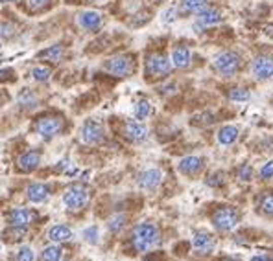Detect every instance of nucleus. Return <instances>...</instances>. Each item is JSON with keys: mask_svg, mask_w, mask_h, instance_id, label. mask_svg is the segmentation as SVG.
<instances>
[{"mask_svg": "<svg viewBox=\"0 0 273 261\" xmlns=\"http://www.w3.org/2000/svg\"><path fill=\"white\" fill-rule=\"evenodd\" d=\"M131 243L135 246V250L139 252H148L152 250L153 246L159 245V230L152 223H141L133 228L131 234Z\"/></svg>", "mask_w": 273, "mask_h": 261, "instance_id": "1", "label": "nucleus"}, {"mask_svg": "<svg viewBox=\"0 0 273 261\" xmlns=\"http://www.w3.org/2000/svg\"><path fill=\"white\" fill-rule=\"evenodd\" d=\"M214 70L218 72L220 75H225V77H231L234 75L238 70H240V65H242V59L238 56L236 52L225 50L222 54H218L214 57Z\"/></svg>", "mask_w": 273, "mask_h": 261, "instance_id": "2", "label": "nucleus"}, {"mask_svg": "<svg viewBox=\"0 0 273 261\" xmlns=\"http://www.w3.org/2000/svg\"><path fill=\"white\" fill-rule=\"evenodd\" d=\"M104 70L109 74L117 75V77H127L135 70V61L127 54H120V56H113L104 63Z\"/></svg>", "mask_w": 273, "mask_h": 261, "instance_id": "3", "label": "nucleus"}, {"mask_svg": "<svg viewBox=\"0 0 273 261\" xmlns=\"http://www.w3.org/2000/svg\"><path fill=\"white\" fill-rule=\"evenodd\" d=\"M63 202L71 211H81L89 204V190L83 184H74L65 191Z\"/></svg>", "mask_w": 273, "mask_h": 261, "instance_id": "4", "label": "nucleus"}, {"mask_svg": "<svg viewBox=\"0 0 273 261\" xmlns=\"http://www.w3.org/2000/svg\"><path fill=\"white\" fill-rule=\"evenodd\" d=\"M172 70V63L164 54H150L146 57V77H162Z\"/></svg>", "mask_w": 273, "mask_h": 261, "instance_id": "5", "label": "nucleus"}, {"mask_svg": "<svg viewBox=\"0 0 273 261\" xmlns=\"http://www.w3.org/2000/svg\"><path fill=\"white\" fill-rule=\"evenodd\" d=\"M238 223V211L233 206H223L220 210L214 211L213 215V225L216 226L220 232H229L233 230Z\"/></svg>", "mask_w": 273, "mask_h": 261, "instance_id": "6", "label": "nucleus"}, {"mask_svg": "<svg viewBox=\"0 0 273 261\" xmlns=\"http://www.w3.org/2000/svg\"><path fill=\"white\" fill-rule=\"evenodd\" d=\"M33 130L43 138H54L63 130V120L59 116H45V118L37 120V123L33 125Z\"/></svg>", "mask_w": 273, "mask_h": 261, "instance_id": "7", "label": "nucleus"}, {"mask_svg": "<svg viewBox=\"0 0 273 261\" xmlns=\"http://www.w3.org/2000/svg\"><path fill=\"white\" fill-rule=\"evenodd\" d=\"M81 142L87 144V146H94V144H100L101 138H104V127L94 120H89L83 123L81 127Z\"/></svg>", "mask_w": 273, "mask_h": 261, "instance_id": "8", "label": "nucleus"}, {"mask_svg": "<svg viewBox=\"0 0 273 261\" xmlns=\"http://www.w3.org/2000/svg\"><path fill=\"white\" fill-rule=\"evenodd\" d=\"M251 72L258 81H266L273 75V57L269 56H258L251 63Z\"/></svg>", "mask_w": 273, "mask_h": 261, "instance_id": "9", "label": "nucleus"}, {"mask_svg": "<svg viewBox=\"0 0 273 261\" xmlns=\"http://www.w3.org/2000/svg\"><path fill=\"white\" fill-rule=\"evenodd\" d=\"M76 20H78V24H80V28H83V30L87 31L100 30L101 22H104L101 13H98V11L94 10H85V11H81V13H78Z\"/></svg>", "mask_w": 273, "mask_h": 261, "instance_id": "10", "label": "nucleus"}, {"mask_svg": "<svg viewBox=\"0 0 273 261\" xmlns=\"http://www.w3.org/2000/svg\"><path fill=\"white\" fill-rule=\"evenodd\" d=\"M36 221V213L31 210H26V208H17V210H11L10 215H8V223L10 226H20V228H26L30 223Z\"/></svg>", "mask_w": 273, "mask_h": 261, "instance_id": "11", "label": "nucleus"}, {"mask_svg": "<svg viewBox=\"0 0 273 261\" xmlns=\"http://www.w3.org/2000/svg\"><path fill=\"white\" fill-rule=\"evenodd\" d=\"M124 135H126V138H129V140H133V142H141L146 138L148 129L142 121L127 120L126 123H124Z\"/></svg>", "mask_w": 273, "mask_h": 261, "instance_id": "12", "label": "nucleus"}, {"mask_svg": "<svg viewBox=\"0 0 273 261\" xmlns=\"http://www.w3.org/2000/svg\"><path fill=\"white\" fill-rule=\"evenodd\" d=\"M41 164V153L39 151H26L19 156L17 160V166H19L20 171L24 173H30V171H36Z\"/></svg>", "mask_w": 273, "mask_h": 261, "instance_id": "13", "label": "nucleus"}, {"mask_svg": "<svg viewBox=\"0 0 273 261\" xmlns=\"http://www.w3.org/2000/svg\"><path fill=\"white\" fill-rule=\"evenodd\" d=\"M177 169H179V173H183V175H187V177L197 175V173L203 169V158H199V156H185V158L179 162Z\"/></svg>", "mask_w": 273, "mask_h": 261, "instance_id": "14", "label": "nucleus"}, {"mask_svg": "<svg viewBox=\"0 0 273 261\" xmlns=\"http://www.w3.org/2000/svg\"><path fill=\"white\" fill-rule=\"evenodd\" d=\"M196 20H197V24H201V26H214L218 24V22H222V11L216 10V8L205 6L203 10H199L196 13Z\"/></svg>", "mask_w": 273, "mask_h": 261, "instance_id": "15", "label": "nucleus"}, {"mask_svg": "<svg viewBox=\"0 0 273 261\" xmlns=\"http://www.w3.org/2000/svg\"><path fill=\"white\" fill-rule=\"evenodd\" d=\"M161 181H162L161 171L159 169H148V171H144V173H141V177H139V186H141L142 190L152 191L161 184Z\"/></svg>", "mask_w": 273, "mask_h": 261, "instance_id": "16", "label": "nucleus"}, {"mask_svg": "<svg viewBox=\"0 0 273 261\" xmlns=\"http://www.w3.org/2000/svg\"><path fill=\"white\" fill-rule=\"evenodd\" d=\"M192 61V54L188 50L187 46H177L172 50V56H170V63L176 68H187Z\"/></svg>", "mask_w": 273, "mask_h": 261, "instance_id": "17", "label": "nucleus"}, {"mask_svg": "<svg viewBox=\"0 0 273 261\" xmlns=\"http://www.w3.org/2000/svg\"><path fill=\"white\" fill-rule=\"evenodd\" d=\"M214 245H216V241L209 232H197L192 239V246L201 254H209L214 248Z\"/></svg>", "mask_w": 273, "mask_h": 261, "instance_id": "18", "label": "nucleus"}, {"mask_svg": "<svg viewBox=\"0 0 273 261\" xmlns=\"http://www.w3.org/2000/svg\"><path fill=\"white\" fill-rule=\"evenodd\" d=\"M28 199L36 204H41V202H46L50 199V188L46 184H31L28 188Z\"/></svg>", "mask_w": 273, "mask_h": 261, "instance_id": "19", "label": "nucleus"}, {"mask_svg": "<svg viewBox=\"0 0 273 261\" xmlns=\"http://www.w3.org/2000/svg\"><path fill=\"white\" fill-rule=\"evenodd\" d=\"M48 239L54 243H65L72 239V230L65 225H56L48 230Z\"/></svg>", "mask_w": 273, "mask_h": 261, "instance_id": "20", "label": "nucleus"}, {"mask_svg": "<svg viewBox=\"0 0 273 261\" xmlns=\"http://www.w3.org/2000/svg\"><path fill=\"white\" fill-rule=\"evenodd\" d=\"M238 135H240L238 127L225 125V127H222V129L218 130V142H220L222 146H233L234 142L238 140Z\"/></svg>", "mask_w": 273, "mask_h": 261, "instance_id": "21", "label": "nucleus"}, {"mask_svg": "<svg viewBox=\"0 0 273 261\" xmlns=\"http://www.w3.org/2000/svg\"><path fill=\"white\" fill-rule=\"evenodd\" d=\"M39 57L45 61H50V63H59V61L65 57V50H63V46L59 45L48 46L46 50L39 52Z\"/></svg>", "mask_w": 273, "mask_h": 261, "instance_id": "22", "label": "nucleus"}, {"mask_svg": "<svg viewBox=\"0 0 273 261\" xmlns=\"http://www.w3.org/2000/svg\"><path fill=\"white\" fill-rule=\"evenodd\" d=\"M209 4V0H181L179 4V11L183 13H197Z\"/></svg>", "mask_w": 273, "mask_h": 261, "instance_id": "23", "label": "nucleus"}, {"mask_svg": "<svg viewBox=\"0 0 273 261\" xmlns=\"http://www.w3.org/2000/svg\"><path fill=\"white\" fill-rule=\"evenodd\" d=\"M135 118L139 121H142V120H146L148 116L152 114V103L148 100H139L135 103Z\"/></svg>", "mask_w": 273, "mask_h": 261, "instance_id": "24", "label": "nucleus"}, {"mask_svg": "<svg viewBox=\"0 0 273 261\" xmlns=\"http://www.w3.org/2000/svg\"><path fill=\"white\" fill-rule=\"evenodd\" d=\"M61 254H63V250H61L59 245H50V246H45L41 257H43V261H59Z\"/></svg>", "mask_w": 273, "mask_h": 261, "instance_id": "25", "label": "nucleus"}, {"mask_svg": "<svg viewBox=\"0 0 273 261\" xmlns=\"http://www.w3.org/2000/svg\"><path fill=\"white\" fill-rule=\"evenodd\" d=\"M31 79L37 81V83H46V81L50 79V68H46V66H33L30 70Z\"/></svg>", "mask_w": 273, "mask_h": 261, "instance_id": "26", "label": "nucleus"}, {"mask_svg": "<svg viewBox=\"0 0 273 261\" xmlns=\"http://www.w3.org/2000/svg\"><path fill=\"white\" fill-rule=\"evenodd\" d=\"M260 210L268 217H273V191H268L260 197Z\"/></svg>", "mask_w": 273, "mask_h": 261, "instance_id": "27", "label": "nucleus"}, {"mask_svg": "<svg viewBox=\"0 0 273 261\" xmlns=\"http://www.w3.org/2000/svg\"><path fill=\"white\" fill-rule=\"evenodd\" d=\"M249 98H251L249 91L248 89H242V86H234V89L229 91V100L233 101H248Z\"/></svg>", "mask_w": 273, "mask_h": 261, "instance_id": "28", "label": "nucleus"}, {"mask_svg": "<svg viewBox=\"0 0 273 261\" xmlns=\"http://www.w3.org/2000/svg\"><path fill=\"white\" fill-rule=\"evenodd\" d=\"M8 237V241H20V239H24L26 236V228H20V226H11V230H8L4 234Z\"/></svg>", "mask_w": 273, "mask_h": 261, "instance_id": "29", "label": "nucleus"}, {"mask_svg": "<svg viewBox=\"0 0 273 261\" xmlns=\"http://www.w3.org/2000/svg\"><path fill=\"white\" fill-rule=\"evenodd\" d=\"M236 179L238 181L249 182L253 179V167L249 166V164H242V166L236 169Z\"/></svg>", "mask_w": 273, "mask_h": 261, "instance_id": "30", "label": "nucleus"}, {"mask_svg": "<svg viewBox=\"0 0 273 261\" xmlns=\"http://www.w3.org/2000/svg\"><path fill=\"white\" fill-rule=\"evenodd\" d=\"M17 261H36V254L31 250V246H22L19 254H17Z\"/></svg>", "mask_w": 273, "mask_h": 261, "instance_id": "31", "label": "nucleus"}, {"mask_svg": "<svg viewBox=\"0 0 273 261\" xmlns=\"http://www.w3.org/2000/svg\"><path fill=\"white\" fill-rule=\"evenodd\" d=\"M258 175H260V179H262V181H271V179H273V160L266 162V164L260 167Z\"/></svg>", "mask_w": 273, "mask_h": 261, "instance_id": "32", "label": "nucleus"}, {"mask_svg": "<svg viewBox=\"0 0 273 261\" xmlns=\"http://www.w3.org/2000/svg\"><path fill=\"white\" fill-rule=\"evenodd\" d=\"M83 237H85L87 243H91V245H96V243H98V228H96V226L85 228V230H83Z\"/></svg>", "mask_w": 273, "mask_h": 261, "instance_id": "33", "label": "nucleus"}, {"mask_svg": "<svg viewBox=\"0 0 273 261\" xmlns=\"http://www.w3.org/2000/svg\"><path fill=\"white\" fill-rule=\"evenodd\" d=\"M124 221H126V217H124V215H115L111 221H109V230L118 232L122 226H124Z\"/></svg>", "mask_w": 273, "mask_h": 261, "instance_id": "34", "label": "nucleus"}, {"mask_svg": "<svg viewBox=\"0 0 273 261\" xmlns=\"http://www.w3.org/2000/svg\"><path fill=\"white\" fill-rule=\"evenodd\" d=\"M28 2V8H30L31 11H39V10H43L50 0H26Z\"/></svg>", "mask_w": 273, "mask_h": 261, "instance_id": "35", "label": "nucleus"}, {"mask_svg": "<svg viewBox=\"0 0 273 261\" xmlns=\"http://www.w3.org/2000/svg\"><path fill=\"white\" fill-rule=\"evenodd\" d=\"M209 186H222L223 184V173H214L207 179Z\"/></svg>", "mask_w": 273, "mask_h": 261, "instance_id": "36", "label": "nucleus"}, {"mask_svg": "<svg viewBox=\"0 0 273 261\" xmlns=\"http://www.w3.org/2000/svg\"><path fill=\"white\" fill-rule=\"evenodd\" d=\"M13 33V28L10 24H4V22H0V35L2 37H11Z\"/></svg>", "mask_w": 273, "mask_h": 261, "instance_id": "37", "label": "nucleus"}, {"mask_svg": "<svg viewBox=\"0 0 273 261\" xmlns=\"http://www.w3.org/2000/svg\"><path fill=\"white\" fill-rule=\"evenodd\" d=\"M176 13H177L176 8H172V10H168L166 13H164V17H162V20H164V22H172V20H176V17H174V15H176Z\"/></svg>", "mask_w": 273, "mask_h": 261, "instance_id": "38", "label": "nucleus"}, {"mask_svg": "<svg viewBox=\"0 0 273 261\" xmlns=\"http://www.w3.org/2000/svg\"><path fill=\"white\" fill-rule=\"evenodd\" d=\"M251 261H273V259L268 256H253L251 257Z\"/></svg>", "mask_w": 273, "mask_h": 261, "instance_id": "39", "label": "nucleus"}, {"mask_svg": "<svg viewBox=\"0 0 273 261\" xmlns=\"http://www.w3.org/2000/svg\"><path fill=\"white\" fill-rule=\"evenodd\" d=\"M4 74H8V70H4V68H0V79H4Z\"/></svg>", "mask_w": 273, "mask_h": 261, "instance_id": "40", "label": "nucleus"}, {"mask_svg": "<svg viewBox=\"0 0 273 261\" xmlns=\"http://www.w3.org/2000/svg\"><path fill=\"white\" fill-rule=\"evenodd\" d=\"M0 2H4V4H10V2H17V0H0Z\"/></svg>", "mask_w": 273, "mask_h": 261, "instance_id": "41", "label": "nucleus"}, {"mask_svg": "<svg viewBox=\"0 0 273 261\" xmlns=\"http://www.w3.org/2000/svg\"><path fill=\"white\" fill-rule=\"evenodd\" d=\"M225 261H242V259H238V257H229V259H225Z\"/></svg>", "mask_w": 273, "mask_h": 261, "instance_id": "42", "label": "nucleus"}, {"mask_svg": "<svg viewBox=\"0 0 273 261\" xmlns=\"http://www.w3.org/2000/svg\"><path fill=\"white\" fill-rule=\"evenodd\" d=\"M157 2H162V0H157Z\"/></svg>", "mask_w": 273, "mask_h": 261, "instance_id": "43", "label": "nucleus"}, {"mask_svg": "<svg viewBox=\"0 0 273 261\" xmlns=\"http://www.w3.org/2000/svg\"><path fill=\"white\" fill-rule=\"evenodd\" d=\"M92 2H96V0H92Z\"/></svg>", "mask_w": 273, "mask_h": 261, "instance_id": "44", "label": "nucleus"}, {"mask_svg": "<svg viewBox=\"0 0 273 261\" xmlns=\"http://www.w3.org/2000/svg\"><path fill=\"white\" fill-rule=\"evenodd\" d=\"M0 46H2V42H0Z\"/></svg>", "mask_w": 273, "mask_h": 261, "instance_id": "45", "label": "nucleus"}, {"mask_svg": "<svg viewBox=\"0 0 273 261\" xmlns=\"http://www.w3.org/2000/svg\"><path fill=\"white\" fill-rule=\"evenodd\" d=\"M0 248H2V246H0Z\"/></svg>", "mask_w": 273, "mask_h": 261, "instance_id": "46", "label": "nucleus"}]
</instances>
